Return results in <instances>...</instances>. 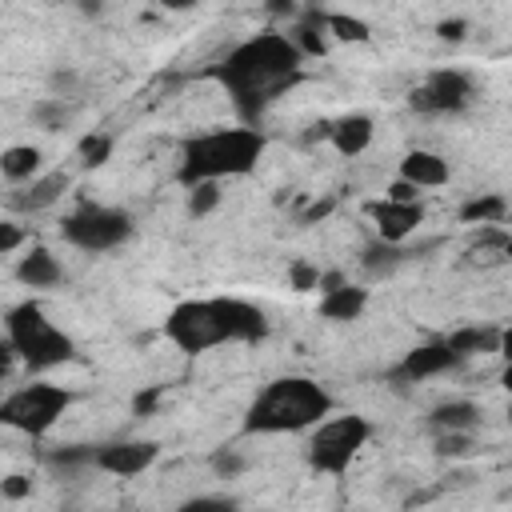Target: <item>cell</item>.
<instances>
[{"mask_svg":"<svg viewBox=\"0 0 512 512\" xmlns=\"http://www.w3.org/2000/svg\"><path fill=\"white\" fill-rule=\"evenodd\" d=\"M164 336L180 348V352H208L216 344L228 340V328L220 320L216 300H184L168 312L164 320Z\"/></svg>","mask_w":512,"mask_h":512,"instance_id":"cell-8","label":"cell"},{"mask_svg":"<svg viewBox=\"0 0 512 512\" xmlns=\"http://www.w3.org/2000/svg\"><path fill=\"white\" fill-rule=\"evenodd\" d=\"M328 212H332V200H316V204L304 212V224H312V220H324Z\"/></svg>","mask_w":512,"mask_h":512,"instance_id":"cell-41","label":"cell"},{"mask_svg":"<svg viewBox=\"0 0 512 512\" xmlns=\"http://www.w3.org/2000/svg\"><path fill=\"white\" fill-rule=\"evenodd\" d=\"M504 212H508L504 196L488 192V196H476V200H468V204L460 208V220H464V224H500V220H504Z\"/></svg>","mask_w":512,"mask_h":512,"instance_id":"cell-24","label":"cell"},{"mask_svg":"<svg viewBox=\"0 0 512 512\" xmlns=\"http://www.w3.org/2000/svg\"><path fill=\"white\" fill-rule=\"evenodd\" d=\"M324 416H332V396L308 380V376H280L272 380L244 412V432L256 436H280V432H304L316 428Z\"/></svg>","mask_w":512,"mask_h":512,"instance_id":"cell-2","label":"cell"},{"mask_svg":"<svg viewBox=\"0 0 512 512\" xmlns=\"http://www.w3.org/2000/svg\"><path fill=\"white\" fill-rule=\"evenodd\" d=\"M156 404H160V388H148V392H140V396H136V412H140V416H144V412H152Z\"/></svg>","mask_w":512,"mask_h":512,"instance_id":"cell-40","label":"cell"},{"mask_svg":"<svg viewBox=\"0 0 512 512\" xmlns=\"http://www.w3.org/2000/svg\"><path fill=\"white\" fill-rule=\"evenodd\" d=\"M432 428L436 432H472L480 424V408L472 400H444L432 408Z\"/></svg>","mask_w":512,"mask_h":512,"instance_id":"cell-21","label":"cell"},{"mask_svg":"<svg viewBox=\"0 0 512 512\" xmlns=\"http://www.w3.org/2000/svg\"><path fill=\"white\" fill-rule=\"evenodd\" d=\"M220 204V180H196L188 184V216L200 220Z\"/></svg>","mask_w":512,"mask_h":512,"instance_id":"cell-27","label":"cell"},{"mask_svg":"<svg viewBox=\"0 0 512 512\" xmlns=\"http://www.w3.org/2000/svg\"><path fill=\"white\" fill-rule=\"evenodd\" d=\"M268 16H296V0H264Z\"/></svg>","mask_w":512,"mask_h":512,"instance_id":"cell-39","label":"cell"},{"mask_svg":"<svg viewBox=\"0 0 512 512\" xmlns=\"http://www.w3.org/2000/svg\"><path fill=\"white\" fill-rule=\"evenodd\" d=\"M184 508H188V512H200V508H236V500H232V496H196V500H188Z\"/></svg>","mask_w":512,"mask_h":512,"instance_id":"cell-37","label":"cell"},{"mask_svg":"<svg viewBox=\"0 0 512 512\" xmlns=\"http://www.w3.org/2000/svg\"><path fill=\"white\" fill-rule=\"evenodd\" d=\"M212 468H216L224 480H232V476L244 472V460H240L236 452H216V456H212Z\"/></svg>","mask_w":512,"mask_h":512,"instance_id":"cell-33","label":"cell"},{"mask_svg":"<svg viewBox=\"0 0 512 512\" xmlns=\"http://www.w3.org/2000/svg\"><path fill=\"white\" fill-rule=\"evenodd\" d=\"M408 252L400 248V244H388V240H376V244H368L364 248V256H360V264L368 268V276H388L400 260H404Z\"/></svg>","mask_w":512,"mask_h":512,"instance_id":"cell-25","label":"cell"},{"mask_svg":"<svg viewBox=\"0 0 512 512\" xmlns=\"http://www.w3.org/2000/svg\"><path fill=\"white\" fill-rule=\"evenodd\" d=\"M68 188V172H44V176H32L24 188H16L8 196L12 208L20 212H40V208H52Z\"/></svg>","mask_w":512,"mask_h":512,"instance_id":"cell-14","label":"cell"},{"mask_svg":"<svg viewBox=\"0 0 512 512\" xmlns=\"http://www.w3.org/2000/svg\"><path fill=\"white\" fill-rule=\"evenodd\" d=\"M400 176L412 180L416 188H440V184H448V160L428 148H412L400 160Z\"/></svg>","mask_w":512,"mask_h":512,"instance_id":"cell-16","label":"cell"},{"mask_svg":"<svg viewBox=\"0 0 512 512\" xmlns=\"http://www.w3.org/2000/svg\"><path fill=\"white\" fill-rule=\"evenodd\" d=\"M368 436H372V424H368L364 416H356V412L324 416V420L312 428V436H308V464H312L316 472L340 476V472L356 460V452L368 444Z\"/></svg>","mask_w":512,"mask_h":512,"instance_id":"cell-5","label":"cell"},{"mask_svg":"<svg viewBox=\"0 0 512 512\" xmlns=\"http://www.w3.org/2000/svg\"><path fill=\"white\" fill-rule=\"evenodd\" d=\"M16 276H20V284H28V288H56V284L64 280V268H60V260H56L48 248H32L28 256H20Z\"/></svg>","mask_w":512,"mask_h":512,"instance_id":"cell-18","label":"cell"},{"mask_svg":"<svg viewBox=\"0 0 512 512\" xmlns=\"http://www.w3.org/2000/svg\"><path fill=\"white\" fill-rule=\"evenodd\" d=\"M448 344L468 360L480 352H500V328H456L448 336Z\"/></svg>","mask_w":512,"mask_h":512,"instance_id":"cell-23","label":"cell"},{"mask_svg":"<svg viewBox=\"0 0 512 512\" xmlns=\"http://www.w3.org/2000/svg\"><path fill=\"white\" fill-rule=\"evenodd\" d=\"M264 152V136L256 128H216L204 136H192L180 156V184L196 180H224V176H244L256 168Z\"/></svg>","mask_w":512,"mask_h":512,"instance_id":"cell-3","label":"cell"},{"mask_svg":"<svg viewBox=\"0 0 512 512\" xmlns=\"http://www.w3.org/2000/svg\"><path fill=\"white\" fill-rule=\"evenodd\" d=\"M28 492H32V480L28 476H4L0 480V496L4 500H24Z\"/></svg>","mask_w":512,"mask_h":512,"instance_id":"cell-34","label":"cell"},{"mask_svg":"<svg viewBox=\"0 0 512 512\" xmlns=\"http://www.w3.org/2000/svg\"><path fill=\"white\" fill-rule=\"evenodd\" d=\"M68 400H72V396H68L60 384L32 380V384H24V388H16V392L4 396V404H0V424L16 428V432H24V436H44V432L64 416Z\"/></svg>","mask_w":512,"mask_h":512,"instance_id":"cell-6","label":"cell"},{"mask_svg":"<svg viewBox=\"0 0 512 512\" xmlns=\"http://www.w3.org/2000/svg\"><path fill=\"white\" fill-rule=\"evenodd\" d=\"M416 196H420V188L412 180H404V176L392 180V188H388V200H416Z\"/></svg>","mask_w":512,"mask_h":512,"instance_id":"cell-38","label":"cell"},{"mask_svg":"<svg viewBox=\"0 0 512 512\" xmlns=\"http://www.w3.org/2000/svg\"><path fill=\"white\" fill-rule=\"evenodd\" d=\"M216 308H220V320H224V328H228V340L256 344V340L268 336V316H264L256 304L236 300V296H220Z\"/></svg>","mask_w":512,"mask_h":512,"instance_id":"cell-13","label":"cell"},{"mask_svg":"<svg viewBox=\"0 0 512 512\" xmlns=\"http://www.w3.org/2000/svg\"><path fill=\"white\" fill-rule=\"evenodd\" d=\"M508 416H512V404H508Z\"/></svg>","mask_w":512,"mask_h":512,"instance_id":"cell-45","label":"cell"},{"mask_svg":"<svg viewBox=\"0 0 512 512\" xmlns=\"http://www.w3.org/2000/svg\"><path fill=\"white\" fill-rule=\"evenodd\" d=\"M328 36H336V40H344V44H368V40H372V28H368L360 16L328 12Z\"/></svg>","mask_w":512,"mask_h":512,"instance_id":"cell-26","label":"cell"},{"mask_svg":"<svg viewBox=\"0 0 512 512\" xmlns=\"http://www.w3.org/2000/svg\"><path fill=\"white\" fill-rule=\"evenodd\" d=\"M52 468H80V464H96V448L92 444H72V448H56L48 452Z\"/></svg>","mask_w":512,"mask_h":512,"instance_id":"cell-29","label":"cell"},{"mask_svg":"<svg viewBox=\"0 0 512 512\" xmlns=\"http://www.w3.org/2000/svg\"><path fill=\"white\" fill-rule=\"evenodd\" d=\"M288 40L304 56H324V48H328V12H316V8L300 12L296 24L288 28Z\"/></svg>","mask_w":512,"mask_h":512,"instance_id":"cell-17","label":"cell"},{"mask_svg":"<svg viewBox=\"0 0 512 512\" xmlns=\"http://www.w3.org/2000/svg\"><path fill=\"white\" fill-rule=\"evenodd\" d=\"M0 172H4V180H12V184H28V180L40 172V148H32V144H12V148H4V152H0Z\"/></svg>","mask_w":512,"mask_h":512,"instance_id":"cell-22","label":"cell"},{"mask_svg":"<svg viewBox=\"0 0 512 512\" xmlns=\"http://www.w3.org/2000/svg\"><path fill=\"white\" fill-rule=\"evenodd\" d=\"M288 284H292L296 292H312V288H320V268H312V264L296 260V264L288 268Z\"/></svg>","mask_w":512,"mask_h":512,"instance_id":"cell-32","label":"cell"},{"mask_svg":"<svg viewBox=\"0 0 512 512\" xmlns=\"http://www.w3.org/2000/svg\"><path fill=\"white\" fill-rule=\"evenodd\" d=\"M464 356L448 344V336L444 340H432V344H420V348H412L404 360H400V368L392 372V380H400V384H416V380H428V376H440V372H448V368H456Z\"/></svg>","mask_w":512,"mask_h":512,"instance_id":"cell-10","label":"cell"},{"mask_svg":"<svg viewBox=\"0 0 512 512\" xmlns=\"http://www.w3.org/2000/svg\"><path fill=\"white\" fill-rule=\"evenodd\" d=\"M372 116H364V112H348V116H340V120H332V132H328V140H332V148L340 152V156H360L368 144H372Z\"/></svg>","mask_w":512,"mask_h":512,"instance_id":"cell-15","label":"cell"},{"mask_svg":"<svg viewBox=\"0 0 512 512\" xmlns=\"http://www.w3.org/2000/svg\"><path fill=\"white\" fill-rule=\"evenodd\" d=\"M4 332H8V344L16 348V356L32 368V372H44V368H56L72 356V340L44 316V308L36 300L28 304H16L4 320Z\"/></svg>","mask_w":512,"mask_h":512,"instance_id":"cell-4","label":"cell"},{"mask_svg":"<svg viewBox=\"0 0 512 512\" xmlns=\"http://www.w3.org/2000/svg\"><path fill=\"white\" fill-rule=\"evenodd\" d=\"M500 356H504V360H512V324H508V328H500Z\"/></svg>","mask_w":512,"mask_h":512,"instance_id":"cell-43","label":"cell"},{"mask_svg":"<svg viewBox=\"0 0 512 512\" xmlns=\"http://www.w3.org/2000/svg\"><path fill=\"white\" fill-rule=\"evenodd\" d=\"M508 260H512V236L500 232L496 224H484L480 236L468 244V264L496 268V264H508Z\"/></svg>","mask_w":512,"mask_h":512,"instance_id":"cell-19","label":"cell"},{"mask_svg":"<svg viewBox=\"0 0 512 512\" xmlns=\"http://www.w3.org/2000/svg\"><path fill=\"white\" fill-rule=\"evenodd\" d=\"M500 384L508 388V396H512V360H504V372H500Z\"/></svg>","mask_w":512,"mask_h":512,"instance_id":"cell-44","label":"cell"},{"mask_svg":"<svg viewBox=\"0 0 512 512\" xmlns=\"http://www.w3.org/2000/svg\"><path fill=\"white\" fill-rule=\"evenodd\" d=\"M32 116H36L48 132H56V128L68 120V108H64V100H44V104H36V108H32Z\"/></svg>","mask_w":512,"mask_h":512,"instance_id":"cell-31","label":"cell"},{"mask_svg":"<svg viewBox=\"0 0 512 512\" xmlns=\"http://www.w3.org/2000/svg\"><path fill=\"white\" fill-rule=\"evenodd\" d=\"M468 100H472V80H468L464 72H456V68H436V72H428L424 84H416L412 96H408V104H412L416 112H424V116L460 112V108H468Z\"/></svg>","mask_w":512,"mask_h":512,"instance_id":"cell-9","label":"cell"},{"mask_svg":"<svg viewBox=\"0 0 512 512\" xmlns=\"http://www.w3.org/2000/svg\"><path fill=\"white\" fill-rule=\"evenodd\" d=\"M472 448H476V440L468 432H436V456L456 460V456H468Z\"/></svg>","mask_w":512,"mask_h":512,"instance_id":"cell-30","label":"cell"},{"mask_svg":"<svg viewBox=\"0 0 512 512\" xmlns=\"http://www.w3.org/2000/svg\"><path fill=\"white\" fill-rule=\"evenodd\" d=\"M76 156H80L84 168H100V164H108V156H112V136H104V132H88V136L76 144Z\"/></svg>","mask_w":512,"mask_h":512,"instance_id":"cell-28","label":"cell"},{"mask_svg":"<svg viewBox=\"0 0 512 512\" xmlns=\"http://www.w3.org/2000/svg\"><path fill=\"white\" fill-rule=\"evenodd\" d=\"M372 220H376V232H380V240H388V244H404L416 228H420V220H424V208H420V200H376L372 208Z\"/></svg>","mask_w":512,"mask_h":512,"instance_id":"cell-12","label":"cell"},{"mask_svg":"<svg viewBox=\"0 0 512 512\" xmlns=\"http://www.w3.org/2000/svg\"><path fill=\"white\" fill-rule=\"evenodd\" d=\"M300 60L304 52L288 40V32H260L224 56L216 80L248 116H260L300 76Z\"/></svg>","mask_w":512,"mask_h":512,"instance_id":"cell-1","label":"cell"},{"mask_svg":"<svg viewBox=\"0 0 512 512\" xmlns=\"http://www.w3.org/2000/svg\"><path fill=\"white\" fill-rule=\"evenodd\" d=\"M160 8H168V12H188V8H196L200 0H156Z\"/></svg>","mask_w":512,"mask_h":512,"instance_id":"cell-42","label":"cell"},{"mask_svg":"<svg viewBox=\"0 0 512 512\" xmlns=\"http://www.w3.org/2000/svg\"><path fill=\"white\" fill-rule=\"evenodd\" d=\"M364 308H368V288H356V284H340V288L320 296L324 320H356Z\"/></svg>","mask_w":512,"mask_h":512,"instance_id":"cell-20","label":"cell"},{"mask_svg":"<svg viewBox=\"0 0 512 512\" xmlns=\"http://www.w3.org/2000/svg\"><path fill=\"white\" fill-rule=\"evenodd\" d=\"M132 236V220L120 208L104 204H80L64 216V240L84 248V252H108Z\"/></svg>","mask_w":512,"mask_h":512,"instance_id":"cell-7","label":"cell"},{"mask_svg":"<svg viewBox=\"0 0 512 512\" xmlns=\"http://www.w3.org/2000/svg\"><path fill=\"white\" fill-rule=\"evenodd\" d=\"M20 240H24V232H20L12 220H8V224H0V252H4V256H12V252L20 248Z\"/></svg>","mask_w":512,"mask_h":512,"instance_id":"cell-36","label":"cell"},{"mask_svg":"<svg viewBox=\"0 0 512 512\" xmlns=\"http://www.w3.org/2000/svg\"><path fill=\"white\" fill-rule=\"evenodd\" d=\"M436 36H440V40H448V44H456V40H464V36H468V24H464V20H456V16H452V20H440V24H436Z\"/></svg>","mask_w":512,"mask_h":512,"instance_id":"cell-35","label":"cell"},{"mask_svg":"<svg viewBox=\"0 0 512 512\" xmlns=\"http://www.w3.org/2000/svg\"><path fill=\"white\" fill-rule=\"evenodd\" d=\"M156 444L152 440H112V444H96V468L112 472V476H140L152 468L156 460Z\"/></svg>","mask_w":512,"mask_h":512,"instance_id":"cell-11","label":"cell"}]
</instances>
